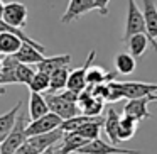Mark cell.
<instances>
[{"instance_id": "4316f807", "label": "cell", "mask_w": 157, "mask_h": 154, "mask_svg": "<svg viewBox=\"0 0 157 154\" xmlns=\"http://www.w3.org/2000/svg\"><path fill=\"white\" fill-rule=\"evenodd\" d=\"M21 107H22V102H17L9 112H5L4 115H0V134L2 136H7L12 130V127L15 124V119H17L19 112H21Z\"/></svg>"}, {"instance_id": "9a60e30c", "label": "cell", "mask_w": 157, "mask_h": 154, "mask_svg": "<svg viewBox=\"0 0 157 154\" xmlns=\"http://www.w3.org/2000/svg\"><path fill=\"white\" fill-rule=\"evenodd\" d=\"M71 63V54H58V56H51V58H42L41 61L37 63V71H42V73H52L54 69L58 68H64Z\"/></svg>"}, {"instance_id": "d4e9b609", "label": "cell", "mask_w": 157, "mask_h": 154, "mask_svg": "<svg viewBox=\"0 0 157 154\" xmlns=\"http://www.w3.org/2000/svg\"><path fill=\"white\" fill-rule=\"evenodd\" d=\"M137 125H139V120L128 115H122L118 127V140H130L137 132Z\"/></svg>"}, {"instance_id": "e0dca14e", "label": "cell", "mask_w": 157, "mask_h": 154, "mask_svg": "<svg viewBox=\"0 0 157 154\" xmlns=\"http://www.w3.org/2000/svg\"><path fill=\"white\" fill-rule=\"evenodd\" d=\"M22 42L24 41L12 32H0V56H14Z\"/></svg>"}, {"instance_id": "d590c367", "label": "cell", "mask_w": 157, "mask_h": 154, "mask_svg": "<svg viewBox=\"0 0 157 154\" xmlns=\"http://www.w3.org/2000/svg\"><path fill=\"white\" fill-rule=\"evenodd\" d=\"M154 102H157V93H155V95H154Z\"/></svg>"}, {"instance_id": "7402d4cb", "label": "cell", "mask_w": 157, "mask_h": 154, "mask_svg": "<svg viewBox=\"0 0 157 154\" xmlns=\"http://www.w3.org/2000/svg\"><path fill=\"white\" fill-rule=\"evenodd\" d=\"M101 125H103V117L98 115L95 120L86 122V124H83L81 127H78L75 132L78 134V136H81L83 139H86V140H93V139H98V137H100Z\"/></svg>"}, {"instance_id": "f546056e", "label": "cell", "mask_w": 157, "mask_h": 154, "mask_svg": "<svg viewBox=\"0 0 157 154\" xmlns=\"http://www.w3.org/2000/svg\"><path fill=\"white\" fill-rule=\"evenodd\" d=\"M59 95L63 97L64 100H68V102H73V103H76L78 105V97H79V93H76V92H71V90H68V88H64Z\"/></svg>"}, {"instance_id": "ba28073f", "label": "cell", "mask_w": 157, "mask_h": 154, "mask_svg": "<svg viewBox=\"0 0 157 154\" xmlns=\"http://www.w3.org/2000/svg\"><path fill=\"white\" fill-rule=\"evenodd\" d=\"M96 53L95 51H90L88 58H86L85 65L79 66V68L73 69V71H69L68 75V83H66V88L71 90V92H76V93H81L83 90L86 88V71H88V68L91 66L93 59H95Z\"/></svg>"}, {"instance_id": "44dd1931", "label": "cell", "mask_w": 157, "mask_h": 154, "mask_svg": "<svg viewBox=\"0 0 157 154\" xmlns=\"http://www.w3.org/2000/svg\"><path fill=\"white\" fill-rule=\"evenodd\" d=\"M127 46H128V53L135 59H140L145 54L147 48H149V38L145 34H133L132 38L127 39Z\"/></svg>"}, {"instance_id": "5bb4252c", "label": "cell", "mask_w": 157, "mask_h": 154, "mask_svg": "<svg viewBox=\"0 0 157 154\" xmlns=\"http://www.w3.org/2000/svg\"><path fill=\"white\" fill-rule=\"evenodd\" d=\"M118 73H112L103 69L101 66H90L86 71V85L88 86H95V85H101V83H108V81H115V76Z\"/></svg>"}, {"instance_id": "83f0119b", "label": "cell", "mask_w": 157, "mask_h": 154, "mask_svg": "<svg viewBox=\"0 0 157 154\" xmlns=\"http://www.w3.org/2000/svg\"><path fill=\"white\" fill-rule=\"evenodd\" d=\"M29 90L36 93H44L49 92V75L48 73H42V71H36L32 81L29 83Z\"/></svg>"}, {"instance_id": "7c38bea8", "label": "cell", "mask_w": 157, "mask_h": 154, "mask_svg": "<svg viewBox=\"0 0 157 154\" xmlns=\"http://www.w3.org/2000/svg\"><path fill=\"white\" fill-rule=\"evenodd\" d=\"M64 132L61 129H54L51 132H44V134H37V136H31L27 137V144H31L39 154L44 152L46 149H51L54 144H58L63 139Z\"/></svg>"}, {"instance_id": "ffe728a7", "label": "cell", "mask_w": 157, "mask_h": 154, "mask_svg": "<svg viewBox=\"0 0 157 154\" xmlns=\"http://www.w3.org/2000/svg\"><path fill=\"white\" fill-rule=\"evenodd\" d=\"M19 61L14 56H4L2 58V71H0V85H9V83H17L15 78V68Z\"/></svg>"}, {"instance_id": "1f68e13d", "label": "cell", "mask_w": 157, "mask_h": 154, "mask_svg": "<svg viewBox=\"0 0 157 154\" xmlns=\"http://www.w3.org/2000/svg\"><path fill=\"white\" fill-rule=\"evenodd\" d=\"M108 4H110V0H96V10H98L100 15L108 14Z\"/></svg>"}, {"instance_id": "8fae6325", "label": "cell", "mask_w": 157, "mask_h": 154, "mask_svg": "<svg viewBox=\"0 0 157 154\" xmlns=\"http://www.w3.org/2000/svg\"><path fill=\"white\" fill-rule=\"evenodd\" d=\"M154 102V95L144 97V98H132L125 103L123 107V115L133 117L135 120H145V119H152V113L147 109V103Z\"/></svg>"}, {"instance_id": "ac0fdd59", "label": "cell", "mask_w": 157, "mask_h": 154, "mask_svg": "<svg viewBox=\"0 0 157 154\" xmlns=\"http://www.w3.org/2000/svg\"><path fill=\"white\" fill-rule=\"evenodd\" d=\"M61 140H63V144H61V147H59V151H58L59 154L78 152V151L88 142V140L83 139L81 136H78L76 132H64V136H63Z\"/></svg>"}, {"instance_id": "6da1fadb", "label": "cell", "mask_w": 157, "mask_h": 154, "mask_svg": "<svg viewBox=\"0 0 157 154\" xmlns=\"http://www.w3.org/2000/svg\"><path fill=\"white\" fill-rule=\"evenodd\" d=\"M25 140H27V134H25V113H19L12 130L0 142V154H12Z\"/></svg>"}, {"instance_id": "4dcf8cb0", "label": "cell", "mask_w": 157, "mask_h": 154, "mask_svg": "<svg viewBox=\"0 0 157 154\" xmlns=\"http://www.w3.org/2000/svg\"><path fill=\"white\" fill-rule=\"evenodd\" d=\"M12 154H39V152L31 146V144H27V140H25V142L22 144V146L19 147V149H15Z\"/></svg>"}, {"instance_id": "2e32d148", "label": "cell", "mask_w": 157, "mask_h": 154, "mask_svg": "<svg viewBox=\"0 0 157 154\" xmlns=\"http://www.w3.org/2000/svg\"><path fill=\"white\" fill-rule=\"evenodd\" d=\"M14 58L19 63H24V65H37L44 58V53H41L39 49H36L34 46L27 44V42H22V46L14 54Z\"/></svg>"}, {"instance_id": "d6986e66", "label": "cell", "mask_w": 157, "mask_h": 154, "mask_svg": "<svg viewBox=\"0 0 157 154\" xmlns=\"http://www.w3.org/2000/svg\"><path fill=\"white\" fill-rule=\"evenodd\" d=\"M46 113H49L46 98L41 93L31 92V95H29V117H31V120H36Z\"/></svg>"}, {"instance_id": "603a6c76", "label": "cell", "mask_w": 157, "mask_h": 154, "mask_svg": "<svg viewBox=\"0 0 157 154\" xmlns=\"http://www.w3.org/2000/svg\"><path fill=\"white\" fill-rule=\"evenodd\" d=\"M68 75H69L68 66L58 68L52 73H49V93L63 92L66 88V83H68Z\"/></svg>"}, {"instance_id": "836d02e7", "label": "cell", "mask_w": 157, "mask_h": 154, "mask_svg": "<svg viewBox=\"0 0 157 154\" xmlns=\"http://www.w3.org/2000/svg\"><path fill=\"white\" fill-rule=\"evenodd\" d=\"M41 154H54V149H52V147L51 149H46L44 152H41Z\"/></svg>"}, {"instance_id": "8992f818", "label": "cell", "mask_w": 157, "mask_h": 154, "mask_svg": "<svg viewBox=\"0 0 157 154\" xmlns=\"http://www.w3.org/2000/svg\"><path fill=\"white\" fill-rule=\"evenodd\" d=\"M76 154H140V151L123 149V147H118V146H113V144L105 142V140H101L98 137V139L88 140Z\"/></svg>"}, {"instance_id": "277c9868", "label": "cell", "mask_w": 157, "mask_h": 154, "mask_svg": "<svg viewBox=\"0 0 157 154\" xmlns=\"http://www.w3.org/2000/svg\"><path fill=\"white\" fill-rule=\"evenodd\" d=\"M44 98H46V103H48L49 112L56 113V115L61 117L63 120L71 119V117H76V115H79V113H81L76 103L64 100L61 95H59V93H48Z\"/></svg>"}, {"instance_id": "4fadbf2b", "label": "cell", "mask_w": 157, "mask_h": 154, "mask_svg": "<svg viewBox=\"0 0 157 154\" xmlns=\"http://www.w3.org/2000/svg\"><path fill=\"white\" fill-rule=\"evenodd\" d=\"M103 127H105V132H106V136H108L110 142H112L113 146H117V144L120 142L118 140L120 113L117 112L115 109H112V107L106 110V115H105V119H103Z\"/></svg>"}, {"instance_id": "30bf717a", "label": "cell", "mask_w": 157, "mask_h": 154, "mask_svg": "<svg viewBox=\"0 0 157 154\" xmlns=\"http://www.w3.org/2000/svg\"><path fill=\"white\" fill-rule=\"evenodd\" d=\"M96 10V0H69L64 14L61 15V24H71L83 14Z\"/></svg>"}, {"instance_id": "484cf974", "label": "cell", "mask_w": 157, "mask_h": 154, "mask_svg": "<svg viewBox=\"0 0 157 154\" xmlns=\"http://www.w3.org/2000/svg\"><path fill=\"white\" fill-rule=\"evenodd\" d=\"M0 32H12V34L19 36V38L22 39L24 42H27V44L34 46L36 49H39L41 53H46V48L42 44H39L37 41H34V39L31 38V36L27 34V32H24V29H17V27H12L10 24H7V22L4 21V19H0Z\"/></svg>"}, {"instance_id": "e575fe53", "label": "cell", "mask_w": 157, "mask_h": 154, "mask_svg": "<svg viewBox=\"0 0 157 154\" xmlns=\"http://www.w3.org/2000/svg\"><path fill=\"white\" fill-rule=\"evenodd\" d=\"M4 137H5V136H2V134H0V142H2V140H4Z\"/></svg>"}, {"instance_id": "5b68a950", "label": "cell", "mask_w": 157, "mask_h": 154, "mask_svg": "<svg viewBox=\"0 0 157 154\" xmlns=\"http://www.w3.org/2000/svg\"><path fill=\"white\" fill-rule=\"evenodd\" d=\"M128 10H127V22H125V34L122 41L125 42L133 34H145V24H144V15L135 0H127Z\"/></svg>"}, {"instance_id": "52a82bcc", "label": "cell", "mask_w": 157, "mask_h": 154, "mask_svg": "<svg viewBox=\"0 0 157 154\" xmlns=\"http://www.w3.org/2000/svg\"><path fill=\"white\" fill-rule=\"evenodd\" d=\"M61 124H63L61 117H58L56 113L49 112V113H46V115L39 117V119H36V120H31V124L25 125V134H27V137H31V136H37V134L51 132V130H54V129H59Z\"/></svg>"}, {"instance_id": "7a4b0ae2", "label": "cell", "mask_w": 157, "mask_h": 154, "mask_svg": "<svg viewBox=\"0 0 157 154\" xmlns=\"http://www.w3.org/2000/svg\"><path fill=\"white\" fill-rule=\"evenodd\" d=\"M113 86L120 92L122 98H144L149 95L157 93V83H145V81H113Z\"/></svg>"}, {"instance_id": "9c48e42d", "label": "cell", "mask_w": 157, "mask_h": 154, "mask_svg": "<svg viewBox=\"0 0 157 154\" xmlns=\"http://www.w3.org/2000/svg\"><path fill=\"white\" fill-rule=\"evenodd\" d=\"M27 7L22 2H9L4 7V19L7 24H10L12 27L17 29H24L25 22H27Z\"/></svg>"}, {"instance_id": "d6a6232c", "label": "cell", "mask_w": 157, "mask_h": 154, "mask_svg": "<svg viewBox=\"0 0 157 154\" xmlns=\"http://www.w3.org/2000/svg\"><path fill=\"white\" fill-rule=\"evenodd\" d=\"M4 7H5V4L0 0V19H2V15H4Z\"/></svg>"}, {"instance_id": "3957f363", "label": "cell", "mask_w": 157, "mask_h": 154, "mask_svg": "<svg viewBox=\"0 0 157 154\" xmlns=\"http://www.w3.org/2000/svg\"><path fill=\"white\" fill-rule=\"evenodd\" d=\"M140 2H142L145 36L149 38V44L157 53V4L155 0H140Z\"/></svg>"}, {"instance_id": "cb8c5ba5", "label": "cell", "mask_w": 157, "mask_h": 154, "mask_svg": "<svg viewBox=\"0 0 157 154\" xmlns=\"http://www.w3.org/2000/svg\"><path fill=\"white\" fill-rule=\"evenodd\" d=\"M137 68V59L130 53H118L115 56V69L120 75H132Z\"/></svg>"}, {"instance_id": "8d00e7d4", "label": "cell", "mask_w": 157, "mask_h": 154, "mask_svg": "<svg viewBox=\"0 0 157 154\" xmlns=\"http://www.w3.org/2000/svg\"><path fill=\"white\" fill-rule=\"evenodd\" d=\"M0 71H2V58H0Z\"/></svg>"}, {"instance_id": "f1b7e54d", "label": "cell", "mask_w": 157, "mask_h": 154, "mask_svg": "<svg viewBox=\"0 0 157 154\" xmlns=\"http://www.w3.org/2000/svg\"><path fill=\"white\" fill-rule=\"evenodd\" d=\"M34 75H36V69L32 68V65L19 63L17 68H15V78H17V83H21V85H29L34 78Z\"/></svg>"}]
</instances>
